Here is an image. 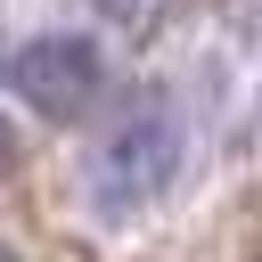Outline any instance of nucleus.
<instances>
[{"label":"nucleus","mask_w":262,"mask_h":262,"mask_svg":"<svg viewBox=\"0 0 262 262\" xmlns=\"http://www.w3.org/2000/svg\"><path fill=\"white\" fill-rule=\"evenodd\" d=\"M172 172H180V115H172L164 98L123 106V115L90 139V156H82V188H90V205H98L106 221L147 213V205L172 188Z\"/></svg>","instance_id":"1"},{"label":"nucleus","mask_w":262,"mask_h":262,"mask_svg":"<svg viewBox=\"0 0 262 262\" xmlns=\"http://www.w3.org/2000/svg\"><path fill=\"white\" fill-rule=\"evenodd\" d=\"M8 90H16L33 115L74 123V115L98 106L106 57H98V41H82V33H41V41H25V49L8 57Z\"/></svg>","instance_id":"2"},{"label":"nucleus","mask_w":262,"mask_h":262,"mask_svg":"<svg viewBox=\"0 0 262 262\" xmlns=\"http://www.w3.org/2000/svg\"><path fill=\"white\" fill-rule=\"evenodd\" d=\"M16 164V131H8V115H0V172Z\"/></svg>","instance_id":"3"},{"label":"nucleus","mask_w":262,"mask_h":262,"mask_svg":"<svg viewBox=\"0 0 262 262\" xmlns=\"http://www.w3.org/2000/svg\"><path fill=\"white\" fill-rule=\"evenodd\" d=\"M98 8H106V16H131V0H98Z\"/></svg>","instance_id":"4"},{"label":"nucleus","mask_w":262,"mask_h":262,"mask_svg":"<svg viewBox=\"0 0 262 262\" xmlns=\"http://www.w3.org/2000/svg\"><path fill=\"white\" fill-rule=\"evenodd\" d=\"M0 262H16V254H8V246H0Z\"/></svg>","instance_id":"5"}]
</instances>
